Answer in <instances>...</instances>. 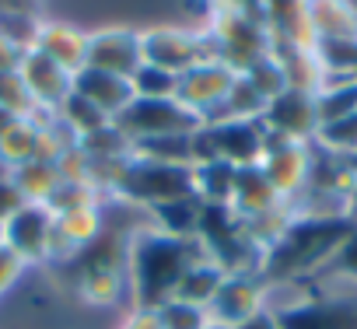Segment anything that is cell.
<instances>
[{
	"label": "cell",
	"instance_id": "cell-7",
	"mask_svg": "<svg viewBox=\"0 0 357 329\" xmlns=\"http://www.w3.org/2000/svg\"><path fill=\"white\" fill-rule=\"evenodd\" d=\"M273 315L280 329H357V294H319Z\"/></svg>",
	"mask_w": 357,
	"mask_h": 329
},
{
	"label": "cell",
	"instance_id": "cell-3",
	"mask_svg": "<svg viewBox=\"0 0 357 329\" xmlns=\"http://www.w3.org/2000/svg\"><path fill=\"white\" fill-rule=\"evenodd\" d=\"M116 190L126 200H133V204L158 207L165 200L197 193V169H190V164H161V161L130 158V164H126V172H123Z\"/></svg>",
	"mask_w": 357,
	"mask_h": 329
},
{
	"label": "cell",
	"instance_id": "cell-23",
	"mask_svg": "<svg viewBox=\"0 0 357 329\" xmlns=\"http://www.w3.org/2000/svg\"><path fill=\"white\" fill-rule=\"evenodd\" d=\"M235 179H238V169L228 161H204L197 164V197L204 204H214V207H231V197H235Z\"/></svg>",
	"mask_w": 357,
	"mask_h": 329
},
{
	"label": "cell",
	"instance_id": "cell-17",
	"mask_svg": "<svg viewBox=\"0 0 357 329\" xmlns=\"http://www.w3.org/2000/svg\"><path fill=\"white\" fill-rule=\"evenodd\" d=\"M98 235H102V217H98L95 204H91V207H81V211L56 214L50 256H74V252L88 249Z\"/></svg>",
	"mask_w": 357,
	"mask_h": 329
},
{
	"label": "cell",
	"instance_id": "cell-4",
	"mask_svg": "<svg viewBox=\"0 0 357 329\" xmlns=\"http://www.w3.org/2000/svg\"><path fill=\"white\" fill-rule=\"evenodd\" d=\"M112 123L133 144L151 137H172V133H197L204 126V119L178 98H133Z\"/></svg>",
	"mask_w": 357,
	"mask_h": 329
},
{
	"label": "cell",
	"instance_id": "cell-15",
	"mask_svg": "<svg viewBox=\"0 0 357 329\" xmlns=\"http://www.w3.org/2000/svg\"><path fill=\"white\" fill-rule=\"evenodd\" d=\"M74 95L88 98L109 119H116L133 102V88H130L126 77H116V74H105V70H95V67H81L74 74Z\"/></svg>",
	"mask_w": 357,
	"mask_h": 329
},
{
	"label": "cell",
	"instance_id": "cell-5",
	"mask_svg": "<svg viewBox=\"0 0 357 329\" xmlns=\"http://www.w3.org/2000/svg\"><path fill=\"white\" fill-rule=\"evenodd\" d=\"M235 70L218 60V56H207L200 63H193L190 70L178 74V88H175V98L190 105L204 123H218L225 119V98L235 84Z\"/></svg>",
	"mask_w": 357,
	"mask_h": 329
},
{
	"label": "cell",
	"instance_id": "cell-39",
	"mask_svg": "<svg viewBox=\"0 0 357 329\" xmlns=\"http://www.w3.org/2000/svg\"><path fill=\"white\" fill-rule=\"evenodd\" d=\"M123 329H161V322H158V315H154V312L137 308V312L126 319V326H123Z\"/></svg>",
	"mask_w": 357,
	"mask_h": 329
},
{
	"label": "cell",
	"instance_id": "cell-2",
	"mask_svg": "<svg viewBox=\"0 0 357 329\" xmlns=\"http://www.w3.org/2000/svg\"><path fill=\"white\" fill-rule=\"evenodd\" d=\"M354 228H357V217L354 214H340V217L308 214V217L287 221V228L280 231V238L273 245H266L259 273L266 280H291L298 273H308L315 266H326V259L343 245V238Z\"/></svg>",
	"mask_w": 357,
	"mask_h": 329
},
{
	"label": "cell",
	"instance_id": "cell-13",
	"mask_svg": "<svg viewBox=\"0 0 357 329\" xmlns=\"http://www.w3.org/2000/svg\"><path fill=\"white\" fill-rule=\"evenodd\" d=\"M144 63V49H140V36L137 32H123V29H112V32H98V36H88V60L84 67H95V70H105V74H116V77H133Z\"/></svg>",
	"mask_w": 357,
	"mask_h": 329
},
{
	"label": "cell",
	"instance_id": "cell-21",
	"mask_svg": "<svg viewBox=\"0 0 357 329\" xmlns=\"http://www.w3.org/2000/svg\"><path fill=\"white\" fill-rule=\"evenodd\" d=\"M308 18L319 39H357V15L347 0H315Z\"/></svg>",
	"mask_w": 357,
	"mask_h": 329
},
{
	"label": "cell",
	"instance_id": "cell-33",
	"mask_svg": "<svg viewBox=\"0 0 357 329\" xmlns=\"http://www.w3.org/2000/svg\"><path fill=\"white\" fill-rule=\"evenodd\" d=\"M322 273H326V277H336V280H350V284H357V228H354V231L343 238V245L326 259Z\"/></svg>",
	"mask_w": 357,
	"mask_h": 329
},
{
	"label": "cell",
	"instance_id": "cell-29",
	"mask_svg": "<svg viewBox=\"0 0 357 329\" xmlns=\"http://www.w3.org/2000/svg\"><path fill=\"white\" fill-rule=\"evenodd\" d=\"M154 315H158L161 329H204V326H211L207 308L178 301V298H168L161 308H154Z\"/></svg>",
	"mask_w": 357,
	"mask_h": 329
},
{
	"label": "cell",
	"instance_id": "cell-1",
	"mask_svg": "<svg viewBox=\"0 0 357 329\" xmlns=\"http://www.w3.org/2000/svg\"><path fill=\"white\" fill-rule=\"evenodd\" d=\"M200 259H204L200 238H172L165 231L137 235L126 252V263L133 270V287H137V308L144 312L161 308L175 294L183 273Z\"/></svg>",
	"mask_w": 357,
	"mask_h": 329
},
{
	"label": "cell",
	"instance_id": "cell-46",
	"mask_svg": "<svg viewBox=\"0 0 357 329\" xmlns=\"http://www.w3.org/2000/svg\"><path fill=\"white\" fill-rule=\"evenodd\" d=\"M305 4H315V0H305Z\"/></svg>",
	"mask_w": 357,
	"mask_h": 329
},
{
	"label": "cell",
	"instance_id": "cell-24",
	"mask_svg": "<svg viewBox=\"0 0 357 329\" xmlns=\"http://www.w3.org/2000/svg\"><path fill=\"white\" fill-rule=\"evenodd\" d=\"M39 151V123L36 116H18L4 133H0V154H4V161L11 164V172L18 169V164L32 161Z\"/></svg>",
	"mask_w": 357,
	"mask_h": 329
},
{
	"label": "cell",
	"instance_id": "cell-36",
	"mask_svg": "<svg viewBox=\"0 0 357 329\" xmlns=\"http://www.w3.org/2000/svg\"><path fill=\"white\" fill-rule=\"evenodd\" d=\"M22 270H25V259H22L18 252H11L8 245L0 249V294H4V291L22 277Z\"/></svg>",
	"mask_w": 357,
	"mask_h": 329
},
{
	"label": "cell",
	"instance_id": "cell-31",
	"mask_svg": "<svg viewBox=\"0 0 357 329\" xmlns=\"http://www.w3.org/2000/svg\"><path fill=\"white\" fill-rule=\"evenodd\" d=\"M249 81H252V88L270 102V98H277L284 88H287V81H284V70H280V60L273 56V53H266L263 60H256L249 70H242Z\"/></svg>",
	"mask_w": 357,
	"mask_h": 329
},
{
	"label": "cell",
	"instance_id": "cell-8",
	"mask_svg": "<svg viewBox=\"0 0 357 329\" xmlns=\"http://www.w3.org/2000/svg\"><path fill=\"white\" fill-rule=\"evenodd\" d=\"M263 126L284 140H294V144H305L308 137L319 133V112H315V95L308 91H294V88H284L277 98L266 102V112H263Z\"/></svg>",
	"mask_w": 357,
	"mask_h": 329
},
{
	"label": "cell",
	"instance_id": "cell-26",
	"mask_svg": "<svg viewBox=\"0 0 357 329\" xmlns=\"http://www.w3.org/2000/svg\"><path fill=\"white\" fill-rule=\"evenodd\" d=\"M56 112H60L63 126H70V133H74L77 140L112 123V119H109V116H105L102 109H95V105H91L88 98H81V95H74V91H70V95L63 98V105H60Z\"/></svg>",
	"mask_w": 357,
	"mask_h": 329
},
{
	"label": "cell",
	"instance_id": "cell-12",
	"mask_svg": "<svg viewBox=\"0 0 357 329\" xmlns=\"http://www.w3.org/2000/svg\"><path fill=\"white\" fill-rule=\"evenodd\" d=\"M18 77H22V84L29 88L32 102L43 105V109H50V112H56V109L63 105V98L74 91V74L63 70L60 63H53L50 56H43V53L32 49V46H29L25 56H22Z\"/></svg>",
	"mask_w": 357,
	"mask_h": 329
},
{
	"label": "cell",
	"instance_id": "cell-34",
	"mask_svg": "<svg viewBox=\"0 0 357 329\" xmlns=\"http://www.w3.org/2000/svg\"><path fill=\"white\" fill-rule=\"evenodd\" d=\"M46 207L56 214H67V211H81V207H91V186L88 183H60L56 193L46 200Z\"/></svg>",
	"mask_w": 357,
	"mask_h": 329
},
{
	"label": "cell",
	"instance_id": "cell-41",
	"mask_svg": "<svg viewBox=\"0 0 357 329\" xmlns=\"http://www.w3.org/2000/svg\"><path fill=\"white\" fill-rule=\"evenodd\" d=\"M221 8H228V11H256V8H263V0H221Z\"/></svg>",
	"mask_w": 357,
	"mask_h": 329
},
{
	"label": "cell",
	"instance_id": "cell-16",
	"mask_svg": "<svg viewBox=\"0 0 357 329\" xmlns=\"http://www.w3.org/2000/svg\"><path fill=\"white\" fill-rule=\"evenodd\" d=\"M280 200H284V197L270 186V179L263 176L259 164H252V169H238L235 197H231V211H235L242 221H256V217L277 211Z\"/></svg>",
	"mask_w": 357,
	"mask_h": 329
},
{
	"label": "cell",
	"instance_id": "cell-43",
	"mask_svg": "<svg viewBox=\"0 0 357 329\" xmlns=\"http://www.w3.org/2000/svg\"><path fill=\"white\" fill-rule=\"evenodd\" d=\"M0 179H11V164L4 161V154H0Z\"/></svg>",
	"mask_w": 357,
	"mask_h": 329
},
{
	"label": "cell",
	"instance_id": "cell-28",
	"mask_svg": "<svg viewBox=\"0 0 357 329\" xmlns=\"http://www.w3.org/2000/svg\"><path fill=\"white\" fill-rule=\"evenodd\" d=\"M130 88H133V98H175L178 74H168L161 67L140 63V70L130 77Z\"/></svg>",
	"mask_w": 357,
	"mask_h": 329
},
{
	"label": "cell",
	"instance_id": "cell-9",
	"mask_svg": "<svg viewBox=\"0 0 357 329\" xmlns=\"http://www.w3.org/2000/svg\"><path fill=\"white\" fill-rule=\"evenodd\" d=\"M140 49H144V63L161 67L168 74H183L193 63L214 56V49L204 46V39L186 36V32H175V29H154V32L140 36Z\"/></svg>",
	"mask_w": 357,
	"mask_h": 329
},
{
	"label": "cell",
	"instance_id": "cell-19",
	"mask_svg": "<svg viewBox=\"0 0 357 329\" xmlns=\"http://www.w3.org/2000/svg\"><path fill=\"white\" fill-rule=\"evenodd\" d=\"M204 200L197 193H186V197H175V200H165L154 211V221L165 235L172 238H197V228H200V217H204Z\"/></svg>",
	"mask_w": 357,
	"mask_h": 329
},
{
	"label": "cell",
	"instance_id": "cell-6",
	"mask_svg": "<svg viewBox=\"0 0 357 329\" xmlns=\"http://www.w3.org/2000/svg\"><path fill=\"white\" fill-rule=\"evenodd\" d=\"M214 43H218L214 56L225 60L235 74H242L270 53V29L242 11L221 8L214 15Z\"/></svg>",
	"mask_w": 357,
	"mask_h": 329
},
{
	"label": "cell",
	"instance_id": "cell-11",
	"mask_svg": "<svg viewBox=\"0 0 357 329\" xmlns=\"http://www.w3.org/2000/svg\"><path fill=\"white\" fill-rule=\"evenodd\" d=\"M53 211L46 204H25L8 224H4V245L18 252L25 263L29 259H46L53 245Z\"/></svg>",
	"mask_w": 357,
	"mask_h": 329
},
{
	"label": "cell",
	"instance_id": "cell-10",
	"mask_svg": "<svg viewBox=\"0 0 357 329\" xmlns=\"http://www.w3.org/2000/svg\"><path fill=\"white\" fill-rule=\"evenodd\" d=\"M259 169L280 197H294L308 183V151H305V144L284 140L266 130V151H263Z\"/></svg>",
	"mask_w": 357,
	"mask_h": 329
},
{
	"label": "cell",
	"instance_id": "cell-14",
	"mask_svg": "<svg viewBox=\"0 0 357 329\" xmlns=\"http://www.w3.org/2000/svg\"><path fill=\"white\" fill-rule=\"evenodd\" d=\"M256 312H263V280L252 273H228L225 284L218 287L214 301L207 305L211 322L228 326V329L245 322Z\"/></svg>",
	"mask_w": 357,
	"mask_h": 329
},
{
	"label": "cell",
	"instance_id": "cell-18",
	"mask_svg": "<svg viewBox=\"0 0 357 329\" xmlns=\"http://www.w3.org/2000/svg\"><path fill=\"white\" fill-rule=\"evenodd\" d=\"M32 49H39L43 56H50L63 70L77 74L88 60V36L74 32L70 25H43L32 36Z\"/></svg>",
	"mask_w": 357,
	"mask_h": 329
},
{
	"label": "cell",
	"instance_id": "cell-45",
	"mask_svg": "<svg viewBox=\"0 0 357 329\" xmlns=\"http://www.w3.org/2000/svg\"><path fill=\"white\" fill-rule=\"evenodd\" d=\"M0 249H4V224H0Z\"/></svg>",
	"mask_w": 357,
	"mask_h": 329
},
{
	"label": "cell",
	"instance_id": "cell-20",
	"mask_svg": "<svg viewBox=\"0 0 357 329\" xmlns=\"http://www.w3.org/2000/svg\"><path fill=\"white\" fill-rule=\"evenodd\" d=\"M225 277H228V270H225V266H218L214 259H200V263H193V266L183 273V280H178V287H175V294H172V298L207 308V305L214 301L218 287L225 284Z\"/></svg>",
	"mask_w": 357,
	"mask_h": 329
},
{
	"label": "cell",
	"instance_id": "cell-35",
	"mask_svg": "<svg viewBox=\"0 0 357 329\" xmlns=\"http://www.w3.org/2000/svg\"><path fill=\"white\" fill-rule=\"evenodd\" d=\"M25 204L29 200H25V193L15 179H0V224H8Z\"/></svg>",
	"mask_w": 357,
	"mask_h": 329
},
{
	"label": "cell",
	"instance_id": "cell-37",
	"mask_svg": "<svg viewBox=\"0 0 357 329\" xmlns=\"http://www.w3.org/2000/svg\"><path fill=\"white\" fill-rule=\"evenodd\" d=\"M25 49H29V46H22V43H11V39H4V36H0V74H15V70L22 67V56H25Z\"/></svg>",
	"mask_w": 357,
	"mask_h": 329
},
{
	"label": "cell",
	"instance_id": "cell-38",
	"mask_svg": "<svg viewBox=\"0 0 357 329\" xmlns=\"http://www.w3.org/2000/svg\"><path fill=\"white\" fill-rule=\"evenodd\" d=\"M231 329H280V322H277V315L273 312H256V315H249L245 322H238V326H231Z\"/></svg>",
	"mask_w": 357,
	"mask_h": 329
},
{
	"label": "cell",
	"instance_id": "cell-27",
	"mask_svg": "<svg viewBox=\"0 0 357 329\" xmlns=\"http://www.w3.org/2000/svg\"><path fill=\"white\" fill-rule=\"evenodd\" d=\"M315 112H319V126L354 116L357 112V81H347V84H336V88L315 95Z\"/></svg>",
	"mask_w": 357,
	"mask_h": 329
},
{
	"label": "cell",
	"instance_id": "cell-32",
	"mask_svg": "<svg viewBox=\"0 0 357 329\" xmlns=\"http://www.w3.org/2000/svg\"><path fill=\"white\" fill-rule=\"evenodd\" d=\"M319 144L333 154H357V112L347 116V119H336V123H326L319 126Z\"/></svg>",
	"mask_w": 357,
	"mask_h": 329
},
{
	"label": "cell",
	"instance_id": "cell-22",
	"mask_svg": "<svg viewBox=\"0 0 357 329\" xmlns=\"http://www.w3.org/2000/svg\"><path fill=\"white\" fill-rule=\"evenodd\" d=\"M11 179L22 186V193H25L29 204H46L56 193V186L63 183L60 164L56 161H43V158H32V161L18 164V169L11 172Z\"/></svg>",
	"mask_w": 357,
	"mask_h": 329
},
{
	"label": "cell",
	"instance_id": "cell-25",
	"mask_svg": "<svg viewBox=\"0 0 357 329\" xmlns=\"http://www.w3.org/2000/svg\"><path fill=\"white\" fill-rule=\"evenodd\" d=\"M133 158L161 161V164H193V133H172V137H151L133 144Z\"/></svg>",
	"mask_w": 357,
	"mask_h": 329
},
{
	"label": "cell",
	"instance_id": "cell-42",
	"mask_svg": "<svg viewBox=\"0 0 357 329\" xmlns=\"http://www.w3.org/2000/svg\"><path fill=\"white\" fill-rule=\"evenodd\" d=\"M18 119V112H11V109H4V105H0V133H4L11 123Z\"/></svg>",
	"mask_w": 357,
	"mask_h": 329
},
{
	"label": "cell",
	"instance_id": "cell-40",
	"mask_svg": "<svg viewBox=\"0 0 357 329\" xmlns=\"http://www.w3.org/2000/svg\"><path fill=\"white\" fill-rule=\"evenodd\" d=\"M36 8V0H0V15H18V18H29Z\"/></svg>",
	"mask_w": 357,
	"mask_h": 329
},
{
	"label": "cell",
	"instance_id": "cell-44",
	"mask_svg": "<svg viewBox=\"0 0 357 329\" xmlns=\"http://www.w3.org/2000/svg\"><path fill=\"white\" fill-rule=\"evenodd\" d=\"M204 329H228V326H218V322H211V326H204Z\"/></svg>",
	"mask_w": 357,
	"mask_h": 329
},
{
	"label": "cell",
	"instance_id": "cell-30",
	"mask_svg": "<svg viewBox=\"0 0 357 329\" xmlns=\"http://www.w3.org/2000/svg\"><path fill=\"white\" fill-rule=\"evenodd\" d=\"M315 56L322 70H343L350 77L357 74V39H319Z\"/></svg>",
	"mask_w": 357,
	"mask_h": 329
}]
</instances>
